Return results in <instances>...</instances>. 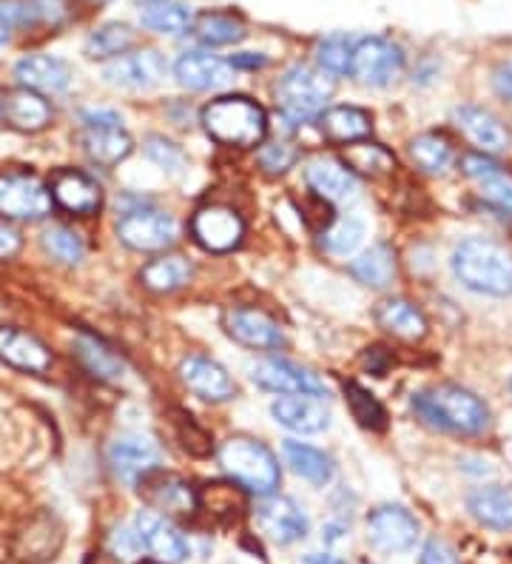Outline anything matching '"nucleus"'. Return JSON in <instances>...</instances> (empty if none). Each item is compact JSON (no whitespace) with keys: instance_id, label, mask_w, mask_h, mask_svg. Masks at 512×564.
Returning a JSON list of instances; mask_svg holds the SVG:
<instances>
[{"instance_id":"2","label":"nucleus","mask_w":512,"mask_h":564,"mask_svg":"<svg viewBox=\"0 0 512 564\" xmlns=\"http://www.w3.org/2000/svg\"><path fill=\"white\" fill-rule=\"evenodd\" d=\"M453 274L476 294L512 296V251L487 237H470L453 251Z\"/></svg>"},{"instance_id":"54","label":"nucleus","mask_w":512,"mask_h":564,"mask_svg":"<svg viewBox=\"0 0 512 564\" xmlns=\"http://www.w3.org/2000/svg\"><path fill=\"white\" fill-rule=\"evenodd\" d=\"M21 235L12 226H7V223H0V260H12L21 251Z\"/></svg>"},{"instance_id":"21","label":"nucleus","mask_w":512,"mask_h":564,"mask_svg":"<svg viewBox=\"0 0 512 564\" xmlns=\"http://www.w3.org/2000/svg\"><path fill=\"white\" fill-rule=\"evenodd\" d=\"M174 77L185 89L214 91L233 80V66L211 52H185L174 63Z\"/></svg>"},{"instance_id":"51","label":"nucleus","mask_w":512,"mask_h":564,"mask_svg":"<svg viewBox=\"0 0 512 564\" xmlns=\"http://www.w3.org/2000/svg\"><path fill=\"white\" fill-rule=\"evenodd\" d=\"M418 564H461V562H458L456 551H453L450 544L442 542V539H431V542L424 544Z\"/></svg>"},{"instance_id":"50","label":"nucleus","mask_w":512,"mask_h":564,"mask_svg":"<svg viewBox=\"0 0 512 564\" xmlns=\"http://www.w3.org/2000/svg\"><path fill=\"white\" fill-rule=\"evenodd\" d=\"M177 416H179L177 425H179V440H183V447H185V451H188V454L203 456V451H199V445L194 440H199V442H203V445L211 447V442H208L205 431H199L197 422H194L192 416H188V413H177Z\"/></svg>"},{"instance_id":"9","label":"nucleus","mask_w":512,"mask_h":564,"mask_svg":"<svg viewBox=\"0 0 512 564\" xmlns=\"http://www.w3.org/2000/svg\"><path fill=\"white\" fill-rule=\"evenodd\" d=\"M402 48L388 37H359L350 57V77L364 86H388L402 72Z\"/></svg>"},{"instance_id":"58","label":"nucleus","mask_w":512,"mask_h":564,"mask_svg":"<svg viewBox=\"0 0 512 564\" xmlns=\"http://www.w3.org/2000/svg\"><path fill=\"white\" fill-rule=\"evenodd\" d=\"M145 3H149V7H151V3H160V0H145Z\"/></svg>"},{"instance_id":"11","label":"nucleus","mask_w":512,"mask_h":564,"mask_svg":"<svg viewBox=\"0 0 512 564\" xmlns=\"http://www.w3.org/2000/svg\"><path fill=\"white\" fill-rule=\"evenodd\" d=\"M251 377L257 386L280 397H328V386L314 371L287 359H262L251 368Z\"/></svg>"},{"instance_id":"45","label":"nucleus","mask_w":512,"mask_h":564,"mask_svg":"<svg viewBox=\"0 0 512 564\" xmlns=\"http://www.w3.org/2000/svg\"><path fill=\"white\" fill-rule=\"evenodd\" d=\"M43 248H46L48 254L55 257L57 262H63V265H77V262L86 257V246H83V240L66 226L48 228L46 235H43Z\"/></svg>"},{"instance_id":"55","label":"nucleus","mask_w":512,"mask_h":564,"mask_svg":"<svg viewBox=\"0 0 512 564\" xmlns=\"http://www.w3.org/2000/svg\"><path fill=\"white\" fill-rule=\"evenodd\" d=\"M228 63L233 66V72L237 69H262V66H268V57L257 55V52H239V55H233Z\"/></svg>"},{"instance_id":"7","label":"nucleus","mask_w":512,"mask_h":564,"mask_svg":"<svg viewBox=\"0 0 512 564\" xmlns=\"http://www.w3.org/2000/svg\"><path fill=\"white\" fill-rule=\"evenodd\" d=\"M177 220L160 208H131L117 220V237L134 251H165L177 242Z\"/></svg>"},{"instance_id":"15","label":"nucleus","mask_w":512,"mask_h":564,"mask_svg":"<svg viewBox=\"0 0 512 564\" xmlns=\"http://www.w3.org/2000/svg\"><path fill=\"white\" fill-rule=\"evenodd\" d=\"M257 522L262 533L276 544H294L311 533V519L305 508L291 496H265V502L257 508Z\"/></svg>"},{"instance_id":"28","label":"nucleus","mask_w":512,"mask_h":564,"mask_svg":"<svg viewBox=\"0 0 512 564\" xmlns=\"http://www.w3.org/2000/svg\"><path fill=\"white\" fill-rule=\"evenodd\" d=\"M467 510L490 530H512V485H484L467 496Z\"/></svg>"},{"instance_id":"52","label":"nucleus","mask_w":512,"mask_h":564,"mask_svg":"<svg viewBox=\"0 0 512 564\" xmlns=\"http://www.w3.org/2000/svg\"><path fill=\"white\" fill-rule=\"evenodd\" d=\"M86 129H123V118L111 109H91L83 115Z\"/></svg>"},{"instance_id":"49","label":"nucleus","mask_w":512,"mask_h":564,"mask_svg":"<svg viewBox=\"0 0 512 564\" xmlns=\"http://www.w3.org/2000/svg\"><path fill=\"white\" fill-rule=\"evenodd\" d=\"M109 553L117 564H131L137 558L143 556V542L137 536L134 528H123V530H115L109 539Z\"/></svg>"},{"instance_id":"17","label":"nucleus","mask_w":512,"mask_h":564,"mask_svg":"<svg viewBox=\"0 0 512 564\" xmlns=\"http://www.w3.org/2000/svg\"><path fill=\"white\" fill-rule=\"evenodd\" d=\"M228 337L253 351H276L285 345V330L265 311L257 308H228L226 311Z\"/></svg>"},{"instance_id":"10","label":"nucleus","mask_w":512,"mask_h":564,"mask_svg":"<svg viewBox=\"0 0 512 564\" xmlns=\"http://www.w3.org/2000/svg\"><path fill=\"white\" fill-rule=\"evenodd\" d=\"M140 496L145 499L154 513L160 517H179V519H188L197 513V502L199 496L192 485L185 482L183 476L177 474H163V470H151L149 476L140 479Z\"/></svg>"},{"instance_id":"46","label":"nucleus","mask_w":512,"mask_h":564,"mask_svg":"<svg viewBox=\"0 0 512 564\" xmlns=\"http://www.w3.org/2000/svg\"><path fill=\"white\" fill-rule=\"evenodd\" d=\"M299 160V149L294 143H285V140H273V143H265L257 152V163L265 174H285L291 172Z\"/></svg>"},{"instance_id":"37","label":"nucleus","mask_w":512,"mask_h":564,"mask_svg":"<svg viewBox=\"0 0 512 564\" xmlns=\"http://www.w3.org/2000/svg\"><path fill=\"white\" fill-rule=\"evenodd\" d=\"M137 32L129 26V23H102L86 37L83 43V52L89 61H115V57L126 55L131 46H134Z\"/></svg>"},{"instance_id":"23","label":"nucleus","mask_w":512,"mask_h":564,"mask_svg":"<svg viewBox=\"0 0 512 564\" xmlns=\"http://www.w3.org/2000/svg\"><path fill=\"white\" fill-rule=\"evenodd\" d=\"M311 192L325 203H350L359 197V177L334 158H319L305 169Z\"/></svg>"},{"instance_id":"34","label":"nucleus","mask_w":512,"mask_h":564,"mask_svg":"<svg viewBox=\"0 0 512 564\" xmlns=\"http://www.w3.org/2000/svg\"><path fill=\"white\" fill-rule=\"evenodd\" d=\"M140 280H143L145 289L157 291V294H171V291L185 289L194 280V265L179 254L157 257L140 271Z\"/></svg>"},{"instance_id":"42","label":"nucleus","mask_w":512,"mask_h":564,"mask_svg":"<svg viewBox=\"0 0 512 564\" xmlns=\"http://www.w3.org/2000/svg\"><path fill=\"white\" fill-rule=\"evenodd\" d=\"M345 400H348L353 420L362 427H370V431L388 427V411L368 388H362L359 382H345Z\"/></svg>"},{"instance_id":"43","label":"nucleus","mask_w":512,"mask_h":564,"mask_svg":"<svg viewBox=\"0 0 512 564\" xmlns=\"http://www.w3.org/2000/svg\"><path fill=\"white\" fill-rule=\"evenodd\" d=\"M364 237V223L356 220V217H341L334 226L322 235V246L328 248L330 254L336 257H348L353 254L356 248L362 246Z\"/></svg>"},{"instance_id":"57","label":"nucleus","mask_w":512,"mask_h":564,"mask_svg":"<svg viewBox=\"0 0 512 564\" xmlns=\"http://www.w3.org/2000/svg\"><path fill=\"white\" fill-rule=\"evenodd\" d=\"M9 32H12V26H9V21L0 14V46L9 41Z\"/></svg>"},{"instance_id":"16","label":"nucleus","mask_w":512,"mask_h":564,"mask_svg":"<svg viewBox=\"0 0 512 564\" xmlns=\"http://www.w3.org/2000/svg\"><path fill=\"white\" fill-rule=\"evenodd\" d=\"M168 72V61L157 48H140V52H126L102 69V77L111 86L120 89H151Z\"/></svg>"},{"instance_id":"12","label":"nucleus","mask_w":512,"mask_h":564,"mask_svg":"<svg viewBox=\"0 0 512 564\" xmlns=\"http://www.w3.org/2000/svg\"><path fill=\"white\" fill-rule=\"evenodd\" d=\"M160 445L145 434H120L109 445V465L115 476L126 485H140L143 476L160 468Z\"/></svg>"},{"instance_id":"8","label":"nucleus","mask_w":512,"mask_h":564,"mask_svg":"<svg viewBox=\"0 0 512 564\" xmlns=\"http://www.w3.org/2000/svg\"><path fill=\"white\" fill-rule=\"evenodd\" d=\"M418 522L402 505H379L368 517V542L379 553H407L418 542Z\"/></svg>"},{"instance_id":"18","label":"nucleus","mask_w":512,"mask_h":564,"mask_svg":"<svg viewBox=\"0 0 512 564\" xmlns=\"http://www.w3.org/2000/svg\"><path fill=\"white\" fill-rule=\"evenodd\" d=\"M52 123V106L32 89H3L0 91V126L34 134Z\"/></svg>"},{"instance_id":"33","label":"nucleus","mask_w":512,"mask_h":564,"mask_svg":"<svg viewBox=\"0 0 512 564\" xmlns=\"http://www.w3.org/2000/svg\"><path fill=\"white\" fill-rule=\"evenodd\" d=\"M282 454H285L287 465L294 468V474H299L302 479H307L316 488H325L334 479V459L325 451H319V447L287 440L282 445Z\"/></svg>"},{"instance_id":"53","label":"nucleus","mask_w":512,"mask_h":564,"mask_svg":"<svg viewBox=\"0 0 512 564\" xmlns=\"http://www.w3.org/2000/svg\"><path fill=\"white\" fill-rule=\"evenodd\" d=\"M492 89H495L501 100L512 104V61L495 66V72H492Z\"/></svg>"},{"instance_id":"48","label":"nucleus","mask_w":512,"mask_h":564,"mask_svg":"<svg viewBox=\"0 0 512 564\" xmlns=\"http://www.w3.org/2000/svg\"><path fill=\"white\" fill-rule=\"evenodd\" d=\"M239 485H208V494H199L203 499H211V517L217 519H237L242 510V496Z\"/></svg>"},{"instance_id":"26","label":"nucleus","mask_w":512,"mask_h":564,"mask_svg":"<svg viewBox=\"0 0 512 564\" xmlns=\"http://www.w3.org/2000/svg\"><path fill=\"white\" fill-rule=\"evenodd\" d=\"M0 362L26 373H46L52 368V354L41 339L26 330L0 328Z\"/></svg>"},{"instance_id":"36","label":"nucleus","mask_w":512,"mask_h":564,"mask_svg":"<svg viewBox=\"0 0 512 564\" xmlns=\"http://www.w3.org/2000/svg\"><path fill=\"white\" fill-rule=\"evenodd\" d=\"M61 528H55L52 519H34V522L29 524V530H23L21 536H18L14 553H18V558H23V562L41 564L46 562V558L55 556L57 547H61Z\"/></svg>"},{"instance_id":"22","label":"nucleus","mask_w":512,"mask_h":564,"mask_svg":"<svg viewBox=\"0 0 512 564\" xmlns=\"http://www.w3.org/2000/svg\"><path fill=\"white\" fill-rule=\"evenodd\" d=\"M48 192H52L55 206H61L68 214H77V217H89V214L100 212L102 206V188L89 174L75 172V169H61L52 177Z\"/></svg>"},{"instance_id":"20","label":"nucleus","mask_w":512,"mask_h":564,"mask_svg":"<svg viewBox=\"0 0 512 564\" xmlns=\"http://www.w3.org/2000/svg\"><path fill=\"white\" fill-rule=\"evenodd\" d=\"M179 379L183 386L192 393H197L199 400L208 402H226L237 393V386H233L231 373L222 368L219 362L208 357H185L179 362Z\"/></svg>"},{"instance_id":"6","label":"nucleus","mask_w":512,"mask_h":564,"mask_svg":"<svg viewBox=\"0 0 512 564\" xmlns=\"http://www.w3.org/2000/svg\"><path fill=\"white\" fill-rule=\"evenodd\" d=\"M55 200L41 177L29 172L0 174V214L7 220H43Z\"/></svg>"},{"instance_id":"24","label":"nucleus","mask_w":512,"mask_h":564,"mask_svg":"<svg viewBox=\"0 0 512 564\" xmlns=\"http://www.w3.org/2000/svg\"><path fill=\"white\" fill-rule=\"evenodd\" d=\"M453 120H456L458 129L465 131L467 140L481 154H490L492 158V154H501L510 149V131H506V126L495 115L481 109V106H458L453 111Z\"/></svg>"},{"instance_id":"25","label":"nucleus","mask_w":512,"mask_h":564,"mask_svg":"<svg viewBox=\"0 0 512 564\" xmlns=\"http://www.w3.org/2000/svg\"><path fill=\"white\" fill-rule=\"evenodd\" d=\"M271 416L294 434H322L330 425V411L319 397H280L271 405Z\"/></svg>"},{"instance_id":"40","label":"nucleus","mask_w":512,"mask_h":564,"mask_svg":"<svg viewBox=\"0 0 512 564\" xmlns=\"http://www.w3.org/2000/svg\"><path fill=\"white\" fill-rule=\"evenodd\" d=\"M341 163L353 174H364V177H384L396 169V158L384 145L370 143V140H356V143L345 145Z\"/></svg>"},{"instance_id":"4","label":"nucleus","mask_w":512,"mask_h":564,"mask_svg":"<svg viewBox=\"0 0 512 564\" xmlns=\"http://www.w3.org/2000/svg\"><path fill=\"white\" fill-rule=\"evenodd\" d=\"M219 465L246 494L271 496L280 488V462L268 445L253 436H231L219 445Z\"/></svg>"},{"instance_id":"27","label":"nucleus","mask_w":512,"mask_h":564,"mask_svg":"<svg viewBox=\"0 0 512 564\" xmlns=\"http://www.w3.org/2000/svg\"><path fill=\"white\" fill-rule=\"evenodd\" d=\"M14 77H18L23 89L57 95V91L68 89L72 69H68L66 61H61L55 55H26L14 66Z\"/></svg>"},{"instance_id":"47","label":"nucleus","mask_w":512,"mask_h":564,"mask_svg":"<svg viewBox=\"0 0 512 564\" xmlns=\"http://www.w3.org/2000/svg\"><path fill=\"white\" fill-rule=\"evenodd\" d=\"M145 154L151 163H157L165 174H183L188 169V158L177 143H171L165 138H149L145 140Z\"/></svg>"},{"instance_id":"35","label":"nucleus","mask_w":512,"mask_h":564,"mask_svg":"<svg viewBox=\"0 0 512 564\" xmlns=\"http://www.w3.org/2000/svg\"><path fill=\"white\" fill-rule=\"evenodd\" d=\"M192 32L205 46H233V43L246 41L248 29L239 21L237 14L228 12H203L194 18Z\"/></svg>"},{"instance_id":"19","label":"nucleus","mask_w":512,"mask_h":564,"mask_svg":"<svg viewBox=\"0 0 512 564\" xmlns=\"http://www.w3.org/2000/svg\"><path fill=\"white\" fill-rule=\"evenodd\" d=\"M461 172L472 180L490 206L512 214V172L490 158V154L470 152L461 158Z\"/></svg>"},{"instance_id":"41","label":"nucleus","mask_w":512,"mask_h":564,"mask_svg":"<svg viewBox=\"0 0 512 564\" xmlns=\"http://www.w3.org/2000/svg\"><path fill=\"white\" fill-rule=\"evenodd\" d=\"M140 21H143L145 29L160 32V35H179V32L192 29L194 14L179 0H160V3L145 7V12L140 14Z\"/></svg>"},{"instance_id":"5","label":"nucleus","mask_w":512,"mask_h":564,"mask_svg":"<svg viewBox=\"0 0 512 564\" xmlns=\"http://www.w3.org/2000/svg\"><path fill=\"white\" fill-rule=\"evenodd\" d=\"M330 95H334V77L325 69L307 66V63L291 66L276 83V104H280L282 115L294 123L319 118Z\"/></svg>"},{"instance_id":"38","label":"nucleus","mask_w":512,"mask_h":564,"mask_svg":"<svg viewBox=\"0 0 512 564\" xmlns=\"http://www.w3.org/2000/svg\"><path fill=\"white\" fill-rule=\"evenodd\" d=\"M83 152L100 165H117L134 149L123 129H83Z\"/></svg>"},{"instance_id":"44","label":"nucleus","mask_w":512,"mask_h":564,"mask_svg":"<svg viewBox=\"0 0 512 564\" xmlns=\"http://www.w3.org/2000/svg\"><path fill=\"white\" fill-rule=\"evenodd\" d=\"M356 41L348 35H330L319 43L316 48V61L319 69L328 75H350V57H353Z\"/></svg>"},{"instance_id":"30","label":"nucleus","mask_w":512,"mask_h":564,"mask_svg":"<svg viewBox=\"0 0 512 564\" xmlns=\"http://www.w3.org/2000/svg\"><path fill=\"white\" fill-rule=\"evenodd\" d=\"M319 123L322 138L330 140V143H356V140L370 138V115L364 109H356V106H334V109H325L316 118Z\"/></svg>"},{"instance_id":"14","label":"nucleus","mask_w":512,"mask_h":564,"mask_svg":"<svg viewBox=\"0 0 512 564\" xmlns=\"http://www.w3.org/2000/svg\"><path fill=\"white\" fill-rule=\"evenodd\" d=\"M192 235L205 251L211 254H226L242 242L246 237V223L233 208L228 206H205L194 214Z\"/></svg>"},{"instance_id":"3","label":"nucleus","mask_w":512,"mask_h":564,"mask_svg":"<svg viewBox=\"0 0 512 564\" xmlns=\"http://www.w3.org/2000/svg\"><path fill=\"white\" fill-rule=\"evenodd\" d=\"M203 126L217 143L233 149H253L268 134V118L257 100L246 95L217 97L203 109Z\"/></svg>"},{"instance_id":"56","label":"nucleus","mask_w":512,"mask_h":564,"mask_svg":"<svg viewBox=\"0 0 512 564\" xmlns=\"http://www.w3.org/2000/svg\"><path fill=\"white\" fill-rule=\"evenodd\" d=\"M305 562L307 564H341L339 558L330 556V553H307Z\"/></svg>"},{"instance_id":"39","label":"nucleus","mask_w":512,"mask_h":564,"mask_svg":"<svg viewBox=\"0 0 512 564\" xmlns=\"http://www.w3.org/2000/svg\"><path fill=\"white\" fill-rule=\"evenodd\" d=\"M410 158L427 174H447L456 163L453 143L436 131H427V134L410 140Z\"/></svg>"},{"instance_id":"31","label":"nucleus","mask_w":512,"mask_h":564,"mask_svg":"<svg viewBox=\"0 0 512 564\" xmlns=\"http://www.w3.org/2000/svg\"><path fill=\"white\" fill-rule=\"evenodd\" d=\"M75 357L77 362H80L91 377L100 379V382H117V379H123L126 373L123 357L117 351H111L102 339L91 337V334H77Z\"/></svg>"},{"instance_id":"1","label":"nucleus","mask_w":512,"mask_h":564,"mask_svg":"<svg viewBox=\"0 0 512 564\" xmlns=\"http://www.w3.org/2000/svg\"><path fill=\"white\" fill-rule=\"evenodd\" d=\"M413 411L424 425L456 436H481L490 427V408L458 386H433L413 393Z\"/></svg>"},{"instance_id":"13","label":"nucleus","mask_w":512,"mask_h":564,"mask_svg":"<svg viewBox=\"0 0 512 564\" xmlns=\"http://www.w3.org/2000/svg\"><path fill=\"white\" fill-rule=\"evenodd\" d=\"M131 528L143 542V551L157 556L163 564H183L192 556V542L183 536V530L174 528L171 519L160 517L154 510H140Z\"/></svg>"},{"instance_id":"32","label":"nucleus","mask_w":512,"mask_h":564,"mask_svg":"<svg viewBox=\"0 0 512 564\" xmlns=\"http://www.w3.org/2000/svg\"><path fill=\"white\" fill-rule=\"evenodd\" d=\"M350 274L368 289H388L396 280V251L388 242H375L350 260Z\"/></svg>"},{"instance_id":"29","label":"nucleus","mask_w":512,"mask_h":564,"mask_svg":"<svg viewBox=\"0 0 512 564\" xmlns=\"http://www.w3.org/2000/svg\"><path fill=\"white\" fill-rule=\"evenodd\" d=\"M373 317L379 328H384L399 339H407V343L427 337V319H424V314L413 303L402 300V296L382 300V303L375 305Z\"/></svg>"}]
</instances>
